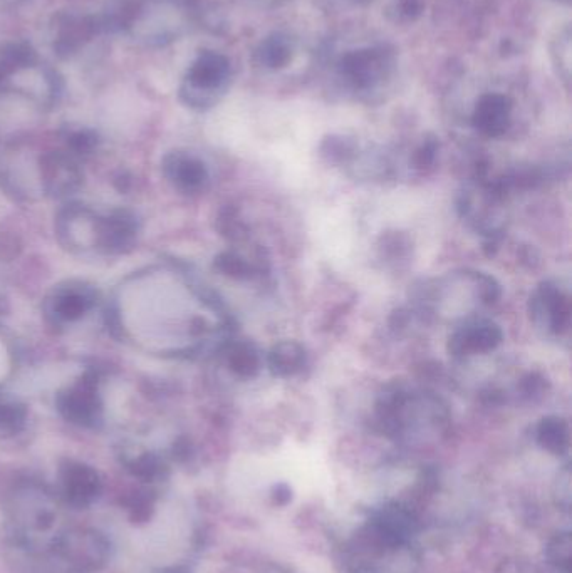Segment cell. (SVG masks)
<instances>
[{"label": "cell", "mask_w": 572, "mask_h": 573, "mask_svg": "<svg viewBox=\"0 0 572 573\" xmlns=\"http://www.w3.org/2000/svg\"><path fill=\"white\" fill-rule=\"evenodd\" d=\"M229 62L217 52H202L188 71L182 99L192 108H208L217 101L229 79Z\"/></svg>", "instance_id": "obj_1"}, {"label": "cell", "mask_w": 572, "mask_h": 573, "mask_svg": "<svg viewBox=\"0 0 572 573\" xmlns=\"http://www.w3.org/2000/svg\"><path fill=\"white\" fill-rule=\"evenodd\" d=\"M532 321L549 327L552 334H566L571 326V302L564 292L552 282H542L531 297Z\"/></svg>", "instance_id": "obj_2"}, {"label": "cell", "mask_w": 572, "mask_h": 573, "mask_svg": "<svg viewBox=\"0 0 572 573\" xmlns=\"http://www.w3.org/2000/svg\"><path fill=\"white\" fill-rule=\"evenodd\" d=\"M504 341V332L492 321L468 322L453 332L448 341V351L455 357L487 354Z\"/></svg>", "instance_id": "obj_3"}, {"label": "cell", "mask_w": 572, "mask_h": 573, "mask_svg": "<svg viewBox=\"0 0 572 573\" xmlns=\"http://www.w3.org/2000/svg\"><path fill=\"white\" fill-rule=\"evenodd\" d=\"M59 411L64 414V418L73 423L93 426L101 414V404H99L98 393L93 382L84 381L61 394L58 398Z\"/></svg>", "instance_id": "obj_4"}, {"label": "cell", "mask_w": 572, "mask_h": 573, "mask_svg": "<svg viewBox=\"0 0 572 573\" xmlns=\"http://www.w3.org/2000/svg\"><path fill=\"white\" fill-rule=\"evenodd\" d=\"M163 170L168 180L183 193L202 191L208 183V171L202 161L195 156L175 151L165 158Z\"/></svg>", "instance_id": "obj_5"}, {"label": "cell", "mask_w": 572, "mask_h": 573, "mask_svg": "<svg viewBox=\"0 0 572 573\" xmlns=\"http://www.w3.org/2000/svg\"><path fill=\"white\" fill-rule=\"evenodd\" d=\"M375 528L386 545L396 547L408 542L415 535L418 523L415 515L406 506L391 503L381 508L380 513L376 515Z\"/></svg>", "instance_id": "obj_6"}, {"label": "cell", "mask_w": 572, "mask_h": 573, "mask_svg": "<svg viewBox=\"0 0 572 573\" xmlns=\"http://www.w3.org/2000/svg\"><path fill=\"white\" fill-rule=\"evenodd\" d=\"M512 104L502 94H489L480 99L474 113V126L490 138L504 135L510 124Z\"/></svg>", "instance_id": "obj_7"}, {"label": "cell", "mask_w": 572, "mask_h": 573, "mask_svg": "<svg viewBox=\"0 0 572 573\" xmlns=\"http://www.w3.org/2000/svg\"><path fill=\"white\" fill-rule=\"evenodd\" d=\"M306 349L296 341H282L267 354V367L274 377H292L306 366Z\"/></svg>", "instance_id": "obj_8"}, {"label": "cell", "mask_w": 572, "mask_h": 573, "mask_svg": "<svg viewBox=\"0 0 572 573\" xmlns=\"http://www.w3.org/2000/svg\"><path fill=\"white\" fill-rule=\"evenodd\" d=\"M96 24L89 17H66L58 27L54 47L61 56H71L94 36Z\"/></svg>", "instance_id": "obj_9"}, {"label": "cell", "mask_w": 572, "mask_h": 573, "mask_svg": "<svg viewBox=\"0 0 572 573\" xmlns=\"http://www.w3.org/2000/svg\"><path fill=\"white\" fill-rule=\"evenodd\" d=\"M93 302V290L89 287H66L59 290L56 299L52 300V314L59 321H76L91 309Z\"/></svg>", "instance_id": "obj_10"}, {"label": "cell", "mask_w": 572, "mask_h": 573, "mask_svg": "<svg viewBox=\"0 0 572 573\" xmlns=\"http://www.w3.org/2000/svg\"><path fill=\"white\" fill-rule=\"evenodd\" d=\"M64 486L73 503L86 505L98 495V475L88 466L71 463L64 470Z\"/></svg>", "instance_id": "obj_11"}, {"label": "cell", "mask_w": 572, "mask_h": 573, "mask_svg": "<svg viewBox=\"0 0 572 573\" xmlns=\"http://www.w3.org/2000/svg\"><path fill=\"white\" fill-rule=\"evenodd\" d=\"M136 233V220L131 213L116 212L110 218H106L101 227L103 245L115 252H121L123 248L130 247Z\"/></svg>", "instance_id": "obj_12"}, {"label": "cell", "mask_w": 572, "mask_h": 573, "mask_svg": "<svg viewBox=\"0 0 572 573\" xmlns=\"http://www.w3.org/2000/svg\"><path fill=\"white\" fill-rule=\"evenodd\" d=\"M537 443L541 444L542 450L549 451L552 455H566L571 444V433L566 419L559 416L541 419L537 426Z\"/></svg>", "instance_id": "obj_13"}, {"label": "cell", "mask_w": 572, "mask_h": 573, "mask_svg": "<svg viewBox=\"0 0 572 573\" xmlns=\"http://www.w3.org/2000/svg\"><path fill=\"white\" fill-rule=\"evenodd\" d=\"M230 371L242 377V379H252L259 376L262 369V357L255 344L249 341L235 342L229 349Z\"/></svg>", "instance_id": "obj_14"}, {"label": "cell", "mask_w": 572, "mask_h": 573, "mask_svg": "<svg viewBox=\"0 0 572 573\" xmlns=\"http://www.w3.org/2000/svg\"><path fill=\"white\" fill-rule=\"evenodd\" d=\"M36 59V54L31 46L24 42H11V44H0V81H4L7 76L29 68Z\"/></svg>", "instance_id": "obj_15"}, {"label": "cell", "mask_w": 572, "mask_h": 573, "mask_svg": "<svg viewBox=\"0 0 572 573\" xmlns=\"http://www.w3.org/2000/svg\"><path fill=\"white\" fill-rule=\"evenodd\" d=\"M214 267L219 270L220 274L237 280L252 279L255 274L254 265H250L247 260L242 259L240 255L234 252L220 253L219 257L215 259Z\"/></svg>", "instance_id": "obj_16"}, {"label": "cell", "mask_w": 572, "mask_h": 573, "mask_svg": "<svg viewBox=\"0 0 572 573\" xmlns=\"http://www.w3.org/2000/svg\"><path fill=\"white\" fill-rule=\"evenodd\" d=\"M26 423V409L16 403H0V436L21 431Z\"/></svg>", "instance_id": "obj_17"}, {"label": "cell", "mask_w": 572, "mask_h": 573, "mask_svg": "<svg viewBox=\"0 0 572 573\" xmlns=\"http://www.w3.org/2000/svg\"><path fill=\"white\" fill-rule=\"evenodd\" d=\"M571 553L572 542L569 533L557 535L547 547V555L551 558V562L564 573L571 572Z\"/></svg>", "instance_id": "obj_18"}, {"label": "cell", "mask_w": 572, "mask_h": 573, "mask_svg": "<svg viewBox=\"0 0 572 573\" xmlns=\"http://www.w3.org/2000/svg\"><path fill=\"white\" fill-rule=\"evenodd\" d=\"M472 279H474L475 284H477V292H479V297L484 304H495V302L500 299L502 287H500L499 282H497L492 275L474 272Z\"/></svg>", "instance_id": "obj_19"}, {"label": "cell", "mask_w": 572, "mask_h": 573, "mask_svg": "<svg viewBox=\"0 0 572 573\" xmlns=\"http://www.w3.org/2000/svg\"><path fill=\"white\" fill-rule=\"evenodd\" d=\"M547 388H549V382L539 372H529L526 377H522L519 386L522 396L529 399L541 398L546 393Z\"/></svg>", "instance_id": "obj_20"}, {"label": "cell", "mask_w": 572, "mask_h": 573, "mask_svg": "<svg viewBox=\"0 0 572 573\" xmlns=\"http://www.w3.org/2000/svg\"><path fill=\"white\" fill-rule=\"evenodd\" d=\"M219 228L225 237L240 238L245 235L244 223L240 222L237 212L232 208H225L224 212L220 213Z\"/></svg>", "instance_id": "obj_21"}, {"label": "cell", "mask_w": 572, "mask_h": 573, "mask_svg": "<svg viewBox=\"0 0 572 573\" xmlns=\"http://www.w3.org/2000/svg\"><path fill=\"white\" fill-rule=\"evenodd\" d=\"M437 151V141H425V143L416 150L415 156H413V163H415L416 168H420V170L430 168V166L435 163Z\"/></svg>", "instance_id": "obj_22"}, {"label": "cell", "mask_w": 572, "mask_h": 573, "mask_svg": "<svg viewBox=\"0 0 572 573\" xmlns=\"http://www.w3.org/2000/svg\"><path fill=\"white\" fill-rule=\"evenodd\" d=\"M323 156L329 161H346L353 156V148L343 140H331L323 145Z\"/></svg>", "instance_id": "obj_23"}, {"label": "cell", "mask_w": 572, "mask_h": 573, "mask_svg": "<svg viewBox=\"0 0 572 573\" xmlns=\"http://www.w3.org/2000/svg\"><path fill=\"white\" fill-rule=\"evenodd\" d=\"M73 143L74 148L79 151H88L93 148L94 143H96V138H94L91 133H86V131H79L76 135L73 136Z\"/></svg>", "instance_id": "obj_24"}, {"label": "cell", "mask_w": 572, "mask_h": 573, "mask_svg": "<svg viewBox=\"0 0 572 573\" xmlns=\"http://www.w3.org/2000/svg\"><path fill=\"white\" fill-rule=\"evenodd\" d=\"M408 322H410V312H408V310L398 309L391 314L390 326L391 329H395V331L405 329V327L408 326Z\"/></svg>", "instance_id": "obj_25"}, {"label": "cell", "mask_w": 572, "mask_h": 573, "mask_svg": "<svg viewBox=\"0 0 572 573\" xmlns=\"http://www.w3.org/2000/svg\"><path fill=\"white\" fill-rule=\"evenodd\" d=\"M292 493L291 488L287 485H277L274 486V500L279 503V505H284L287 501L291 500Z\"/></svg>", "instance_id": "obj_26"}]
</instances>
